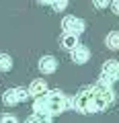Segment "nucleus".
Listing matches in <instances>:
<instances>
[{"label": "nucleus", "mask_w": 119, "mask_h": 123, "mask_svg": "<svg viewBox=\"0 0 119 123\" xmlns=\"http://www.w3.org/2000/svg\"><path fill=\"white\" fill-rule=\"evenodd\" d=\"M68 107H72V101H68L62 90H47V92H43V94H39V97L35 98V103H33V111H35V113L45 115V117H51V119L56 117V115L64 113Z\"/></svg>", "instance_id": "obj_1"}, {"label": "nucleus", "mask_w": 119, "mask_h": 123, "mask_svg": "<svg viewBox=\"0 0 119 123\" xmlns=\"http://www.w3.org/2000/svg\"><path fill=\"white\" fill-rule=\"evenodd\" d=\"M72 107H74V111L84 113V115L86 113H99V109H97V88L94 86L82 88V90L72 98Z\"/></svg>", "instance_id": "obj_2"}, {"label": "nucleus", "mask_w": 119, "mask_h": 123, "mask_svg": "<svg viewBox=\"0 0 119 123\" xmlns=\"http://www.w3.org/2000/svg\"><path fill=\"white\" fill-rule=\"evenodd\" d=\"M31 97V92L27 90V88H10V90H6L4 94H2V103H4L6 107H13V105H17V103H23V101H27V98Z\"/></svg>", "instance_id": "obj_3"}, {"label": "nucleus", "mask_w": 119, "mask_h": 123, "mask_svg": "<svg viewBox=\"0 0 119 123\" xmlns=\"http://www.w3.org/2000/svg\"><path fill=\"white\" fill-rule=\"evenodd\" d=\"M62 29H64V33L80 35V33L84 31V21H82V18H76V17H66L62 21Z\"/></svg>", "instance_id": "obj_4"}, {"label": "nucleus", "mask_w": 119, "mask_h": 123, "mask_svg": "<svg viewBox=\"0 0 119 123\" xmlns=\"http://www.w3.org/2000/svg\"><path fill=\"white\" fill-rule=\"evenodd\" d=\"M88 60H90V51H88V47H84V45L78 43L74 49H72V62H74V64L82 66V64H86Z\"/></svg>", "instance_id": "obj_5"}, {"label": "nucleus", "mask_w": 119, "mask_h": 123, "mask_svg": "<svg viewBox=\"0 0 119 123\" xmlns=\"http://www.w3.org/2000/svg\"><path fill=\"white\" fill-rule=\"evenodd\" d=\"M57 70V60L53 55H43L39 60V72L41 74H53Z\"/></svg>", "instance_id": "obj_6"}, {"label": "nucleus", "mask_w": 119, "mask_h": 123, "mask_svg": "<svg viewBox=\"0 0 119 123\" xmlns=\"http://www.w3.org/2000/svg\"><path fill=\"white\" fill-rule=\"evenodd\" d=\"M29 92H31L33 97H39V94H43V92H47V82H45L43 78L33 80V82L29 84Z\"/></svg>", "instance_id": "obj_7"}, {"label": "nucleus", "mask_w": 119, "mask_h": 123, "mask_svg": "<svg viewBox=\"0 0 119 123\" xmlns=\"http://www.w3.org/2000/svg\"><path fill=\"white\" fill-rule=\"evenodd\" d=\"M117 68H119V62L117 60H109L103 64V74H107L109 78L117 80Z\"/></svg>", "instance_id": "obj_8"}, {"label": "nucleus", "mask_w": 119, "mask_h": 123, "mask_svg": "<svg viewBox=\"0 0 119 123\" xmlns=\"http://www.w3.org/2000/svg\"><path fill=\"white\" fill-rule=\"evenodd\" d=\"M62 45L66 49H74L76 45H78V35H74V33H64V37H62Z\"/></svg>", "instance_id": "obj_9"}, {"label": "nucleus", "mask_w": 119, "mask_h": 123, "mask_svg": "<svg viewBox=\"0 0 119 123\" xmlns=\"http://www.w3.org/2000/svg\"><path fill=\"white\" fill-rule=\"evenodd\" d=\"M105 43H107V47H109V49L117 51V49H119V33H117V31L109 33V35H107V39H105Z\"/></svg>", "instance_id": "obj_10"}, {"label": "nucleus", "mask_w": 119, "mask_h": 123, "mask_svg": "<svg viewBox=\"0 0 119 123\" xmlns=\"http://www.w3.org/2000/svg\"><path fill=\"white\" fill-rule=\"evenodd\" d=\"M13 68V57L8 53H0V72H10Z\"/></svg>", "instance_id": "obj_11"}, {"label": "nucleus", "mask_w": 119, "mask_h": 123, "mask_svg": "<svg viewBox=\"0 0 119 123\" xmlns=\"http://www.w3.org/2000/svg\"><path fill=\"white\" fill-rule=\"evenodd\" d=\"M51 8L56 12H64L68 8V0H51Z\"/></svg>", "instance_id": "obj_12"}, {"label": "nucleus", "mask_w": 119, "mask_h": 123, "mask_svg": "<svg viewBox=\"0 0 119 123\" xmlns=\"http://www.w3.org/2000/svg\"><path fill=\"white\" fill-rule=\"evenodd\" d=\"M109 2H111V0H94V6H97V8H107Z\"/></svg>", "instance_id": "obj_13"}, {"label": "nucleus", "mask_w": 119, "mask_h": 123, "mask_svg": "<svg viewBox=\"0 0 119 123\" xmlns=\"http://www.w3.org/2000/svg\"><path fill=\"white\" fill-rule=\"evenodd\" d=\"M0 121H17V117H14V115H0Z\"/></svg>", "instance_id": "obj_14"}, {"label": "nucleus", "mask_w": 119, "mask_h": 123, "mask_svg": "<svg viewBox=\"0 0 119 123\" xmlns=\"http://www.w3.org/2000/svg\"><path fill=\"white\" fill-rule=\"evenodd\" d=\"M111 8H113V12L119 14V0H113V2H111Z\"/></svg>", "instance_id": "obj_15"}, {"label": "nucleus", "mask_w": 119, "mask_h": 123, "mask_svg": "<svg viewBox=\"0 0 119 123\" xmlns=\"http://www.w3.org/2000/svg\"><path fill=\"white\" fill-rule=\"evenodd\" d=\"M39 4H51V0H37Z\"/></svg>", "instance_id": "obj_16"}, {"label": "nucleus", "mask_w": 119, "mask_h": 123, "mask_svg": "<svg viewBox=\"0 0 119 123\" xmlns=\"http://www.w3.org/2000/svg\"><path fill=\"white\" fill-rule=\"evenodd\" d=\"M117 80H119V68H117Z\"/></svg>", "instance_id": "obj_17"}]
</instances>
